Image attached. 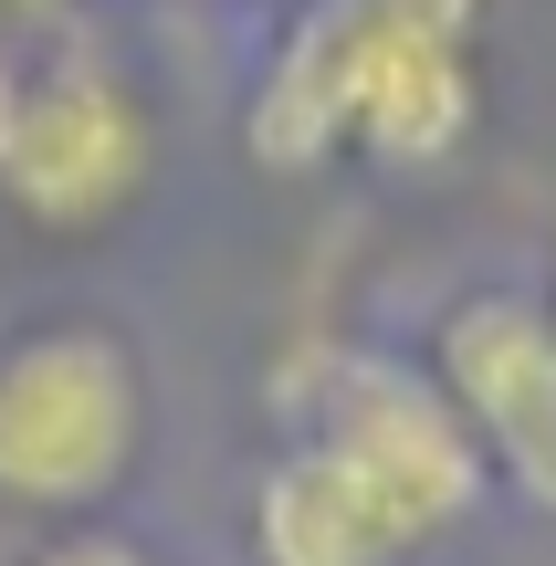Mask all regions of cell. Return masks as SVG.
<instances>
[{
	"label": "cell",
	"instance_id": "ba28073f",
	"mask_svg": "<svg viewBox=\"0 0 556 566\" xmlns=\"http://www.w3.org/2000/svg\"><path fill=\"white\" fill-rule=\"evenodd\" d=\"M546 315H556V283H546Z\"/></svg>",
	"mask_w": 556,
	"mask_h": 566
},
{
	"label": "cell",
	"instance_id": "52a82bcc",
	"mask_svg": "<svg viewBox=\"0 0 556 566\" xmlns=\"http://www.w3.org/2000/svg\"><path fill=\"white\" fill-rule=\"evenodd\" d=\"M42 11H74V0H0V21H42Z\"/></svg>",
	"mask_w": 556,
	"mask_h": 566
},
{
	"label": "cell",
	"instance_id": "6da1fadb",
	"mask_svg": "<svg viewBox=\"0 0 556 566\" xmlns=\"http://www.w3.org/2000/svg\"><path fill=\"white\" fill-rule=\"evenodd\" d=\"M483 126V0H305L252 74L242 147L273 179L336 158L452 168Z\"/></svg>",
	"mask_w": 556,
	"mask_h": 566
},
{
	"label": "cell",
	"instance_id": "277c9868",
	"mask_svg": "<svg viewBox=\"0 0 556 566\" xmlns=\"http://www.w3.org/2000/svg\"><path fill=\"white\" fill-rule=\"evenodd\" d=\"M147 451V378L116 325L53 315L0 336V504L95 514Z\"/></svg>",
	"mask_w": 556,
	"mask_h": 566
},
{
	"label": "cell",
	"instance_id": "3957f363",
	"mask_svg": "<svg viewBox=\"0 0 556 566\" xmlns=\"http://www.w3.org/2000/svg\"><path fill=\"white\" fill-rule=\"evenodd\" d=\"M158 179V116L116 42L74 11L0 21V200L42 242L116 231Z\"/></svg>",
	"mask_w": 556,
	"mask_h": 566
},
{
	"label": "cell",
	"instance_id": "8992f818",
	"mask_svg": "<svg viewBox=\"0 0 556 566\" xmlns=\"http://www.w3.org/2000/svg\"><path fill=\"white\" fill-rule=\"evenodd\" d=\"M32 566H158V556H147L137 535H95V525H84V535H53V546H32Z\"/></svg>",
	"mask_w": 556,
	"mask_h": 566
},
{
	"label": "cell",
	"instance_id": "5b68a950",
	"mask_svg": "<svg viewBox=\"0 0 556 566\" xmlns=\"http://www.w3.org/2000/svg\"><path fill=\"white\" fill-rule=\"evenodd\" d=\"M431 388L473 430L483 472L515 483L536 514H556V315H546V294L483 283V294L441 304Z\"/></svg>",
	"mask_w": 556,
	"mask_h": 566
},
{
	"label": "cell",
	"instance_id": "7a4b0ae2",
	"mask_svg": "<svg viewBox=\"0 0 556 566\" xmlns=\"http://www.w3.org/2000/svg\"><path fill=\"white\" fill-rule=\"evenodd\" d=\"M494 472H483L473 430L410 357H357L326 367L315 388V430L263 472L252 493V556L263 566H410L452 546L483 514Z\"/></svg>",
	"mask_w": 556,
	"mask_h": 566
}]
</instances>
